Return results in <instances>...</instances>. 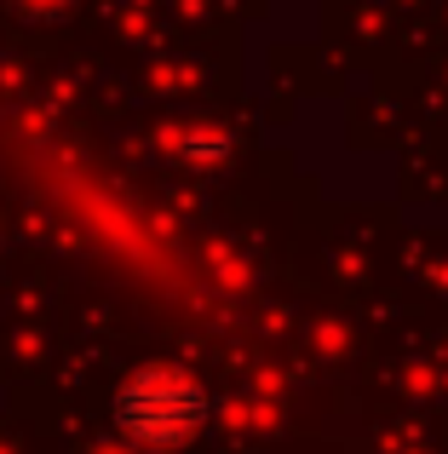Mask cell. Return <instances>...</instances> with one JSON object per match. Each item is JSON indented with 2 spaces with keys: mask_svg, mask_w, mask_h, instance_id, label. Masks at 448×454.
Returning <instances> with one entry per match:
<instances>
[{
  "mask_svg": "<svg viewBox=\"0 0 448 454\" xmlns=\"http://www.w3.org/2000/svg\"><path fill=\"white\" fill-rule=\"evenodd\" d=\"M87 454H138V443H127V437H121L115 449H87Z\"/></svg>",
  "mask_w": 448,
  "mask_h": 454,
  "instance_id": "3957f363",
  "label": "cell"
},
{
  "mask_svg": "<svg viewBox=\"0 0 448 454\" xmlns=\"http://www.w3.org/2000/svg\"><path fill=\"white\" fill-rule=\"evenodd\" d=\"M12 6H18L23 18H58V12H69L75 0H12Z\"/></svg>",
  "mask_w": 448,
  "mask_h": 454,
  "instance_id": "7a4b0ae2",
  "label": "cell"
},
{
  "mask_svg": "<svg viewBox=\"0 0 448 454\" xmlns=\"http://www.w3.org/2000/svg\"><path fill=\"white\" fill-rule=\"evenodd\" d=\"M207 414H213V403H207V391L190 374H179V368H144L115 397V432L138 449L179 454L184 443H196L207 432Z\"/></svg>",
  "mask_w": 448,
  "mask_h": 454,
  "instance_id": "6da1fadb",
  "label": "cell"
}]
</instances>
